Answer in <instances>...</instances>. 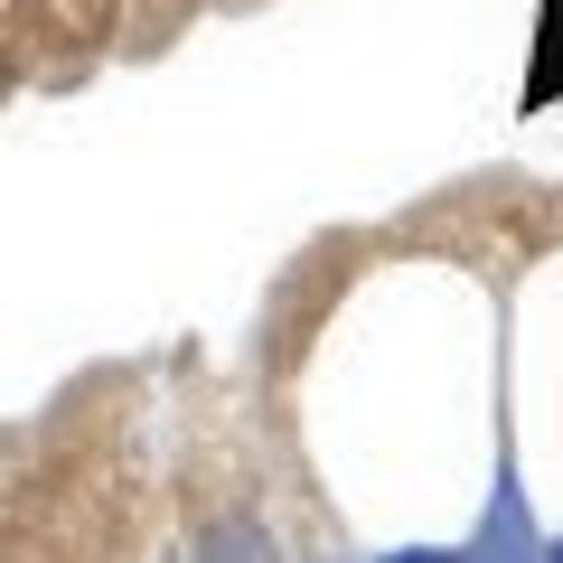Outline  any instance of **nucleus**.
<instances>
[{"instance_id":"nucleus-2","label":"nucleus","mask_w":563,"mask_h":563,"mask_svg":"<svg viewBox=\"0 0 563 563\" xmlns=\"http://www.w3.org/2000/svg\"><path fill=\"white\" fill-rule=\"evenodd\" d=\"M207 563H282V554L254 517H225V526H207Z\"/></svg>"},{"instance_id":"nucleus-3","label":"nucleus","mask_w":563,"mask_h":563,"mask_svg":"<svg viewBox=\"0 0 563 563\" xmlns=\"http://www.w3.org/2000/svg\"><path fill=\"white\" fill-rule=\"evenodd\" d=\"M544 563H563V544H554V554H544Z\"/></svg>"},{"instance_id":"nucleus-1","label":"nucleus","mask_w":563,"mask_h":563,"mask_svg":"<svg viewBox=\"0 0 563 563\" xmlns=\"http://www.w3.org/2000/svg\"><path fill=\"white\" fill-rule=\"evenodd\" d=\"M461 563H544V544H536V526H526V507H517V488H507V498L488 507V526H479V544H470Z\"/></svg>"}]
</instances>
